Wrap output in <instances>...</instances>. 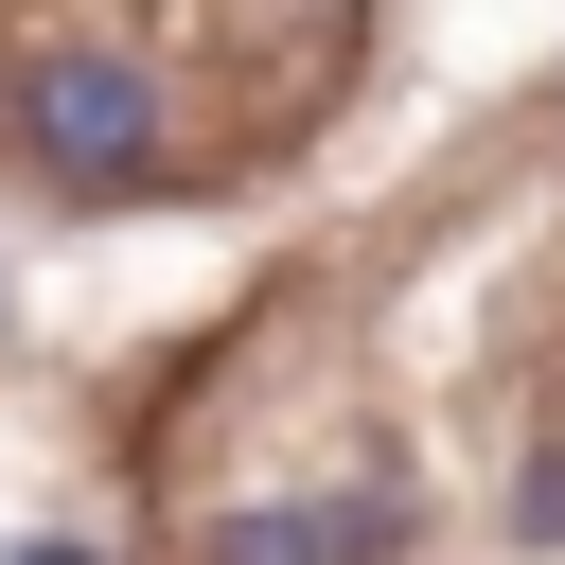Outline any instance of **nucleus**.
I'll return each instance as SVG.
<instances>
[{
    "label": "nucleus",
    "mask_w": 565,
    "mask_h": 565,
    "mask_svg": "<svg viewBox=\"0 0 565 565\" xmlns=\"http://www.w3.org/2000/svg\"><path fill=\"white\" fill-rule=\"evenodd\" d=\"M406 547V494H335V512H230L212 565H388Z\"/></svg>",
    "instance_id": "nucleus-2"
},
{
    "label": "nucleus",
    "mask_w": 565,
    "mask_h": 565,
    "mask_svg": "<svg viewBox=\"0 0 565 565\" xmlns=\"http://www.w3.org/2000/svg\"><path fill=\"white\" fill-rule=\"evenodd\" d=\"M0 124H18V88H0Z\"/></svg>",
    "instance_id": "nucleus-5"
},
{
    "label": "nucleus",
    "mask_w": 565,
    "mask_h": 565,
    "mask_svg": "<svg viewBox=\"0 0 565 565\" xmlns=\"http://www.w3.org/2000/svg\"><path fill=\"white\" fill-rule=\"evenodd\" d=\"M512 547H565V441H530V477H512Z\"/></svg>",
    "instance_id": "nucleus-3"
},
{
    "label": "nucleus",
    "mask_w": 565,
    "mask_h": 565,
    "mask_svg": "<svg viewBox=\"0 0 565 565\" xmlns=\"http://www.w3.org/2000/svg\"><path fill=\"white\" fill-rule=\"evenodd\" d=\"M18 141L71 177V194H141L159 177V88H141V53H106V35H53L35 71H18Z\"/></svg>",
    "instance_id": "nucleus-1"
},
{
    "label": "nucleus",
    "mask_w": 565,
    "mask_h": 565,
    "mask_svg": "<svg viewBox=\"0 0 565 565\" xmlns=\"http://www.w3.org/2000/svg\"><path fill=\"white\" fill-rule=\"evenodd\" d=\"M18 565H88V547H18Z\"/></svg>",
    "instance_id": "nucleus-4"
}]
</instances>
